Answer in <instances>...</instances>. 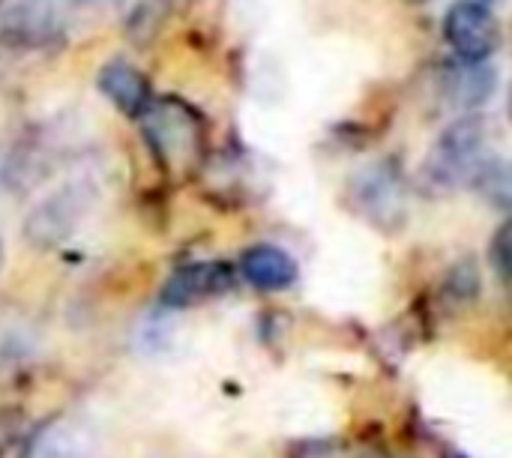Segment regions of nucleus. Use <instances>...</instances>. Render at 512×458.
Listing matches in <instances>:
<instances>
[{
    "label": "nucleus",
    "mask_w": 512,
    "mask_h": 458,
    "mask_svg": "<svg viewBox=\"0 0 512 458\" xmlns=\"http://www.w3.org/2000/svg\"><path fill=\"white\" fill-rule=\"evenodd\" d=\"M450 458H465V456H459V453H453V456H450Z\"/></svg>",
    "instance_id": "a211bd4d"
},
{
    "label": "nucleus",
    "mask_w": 512,
    "mask_h": 458,
    "mask_svg": "<svg viewBox=\"0 0 512 458\" xmlns=\"http://www.w3.org/2000/svg\"><path fill=\"white\" fill-rule=\"evenodd\" d=\"M27 458H99V438L81 420L60 417L36 432Z\"/></svg>",
    "instance_id": "9d476101"
},
{
    "label": "nucleus",
    "mask_w": 512,
    "mask_h": 458,
    "mask_svg": "<svg viewBox=\"0 0 512 458\" xmlns=\"http://www.w3.org/2000/svg\"><path fill=\"white\" fill-rule=\"evenodd\" d=\"M0 267H3V243H0Z\"/></svg>",
    "instance_id": "f3484780"
},
{
    "label": "nucleus",
    "mask_w": 512,
    "mask_h": 458,
    "mask_svg": "<svg viewBox=\"0 0 512 458\" xmlns=\"http://www.w3.org/2000/svg\"><path fill=\"white\" fill-rule=\"evenodd\" d=\"M96 87L123 117H141L147 105L156 99L150 78L126 57L105 60L96 72Z\"/></svg>",
    "instance_id": "6e6552de"
},
{
    "label": "nucleus",
    "mask_w": 512,
    "mask_h": 458,
    "mask_svg": "<svg viewBox=\"0 0 512 458\" xmlns=\"http://www.w3.org/2000/svg\"><path fill=\"white\" fill-rule=\"evenodd\" d=\"M348 207L363 216L369 225L393 234L405 225L408 216V183L396 156L375 159L363 165L345 189Z\"/></svg>",
    "instance_id": "7ed1b4c3"
},
{
    "label": "nucleus",
    "mask_w": 512,
    "mask_h": 458,
    "mask_svg": "<svg viewBox=\"0 0 512 458\" xmlns=\"http://www.w3.org/2000/svg\"><path fill=\"white\" fill-rule=\"evenodd\" d=\"M66 42V21L48 0H0V45L48 51Z\"/></svg>",
    "instance_id": "39448f33"
},
{
    "label": "nucleus",
    "mask_w": 512,
    "mask_h": 458,
    "mask_svg": "<svg viewBox=\"0 0 512 458\" xmlns=\"http://www.w3.org/2000/svg\"><path fill=\"white\" fill-rule=\"evenodd\" d=\"M447 294L456 300V303H468L471 297H477L480 291V270L474 261H459L450 273H447Z\"/></svg>",
    "instance_id": "4468645a"
},
{
    "label": "nucleus",
    "mask_w": 512,
    "mask_h": 458,
    "mask_svg": "<svg viewBox=\"0 0 512 458\" xmlns=\"http://www.w3.org/2000/svg\"><path fill=\"white\" fill-rule=\"evenodd\" d=\"M471 186L483 195L486 204L498 207V210H510V198H512V180H510V165L507 159L501 156H486L483 165L477 168Z\"/></svg>",
    "instance_id": "ddd939ff"
},
{
    "label": "nucleus",
    "mask_w": 512,
    "mask_h": 458,
    "mask_svg": "<svg viewBox=\"0 0 512 458\" xmlns=\"http://www.w3.org/2000/svg\"><path fill=\"white\" fill-rule=\"evenodd\" d=\"M231 282V270L219 261H201L186 264L162 288V306L168 309H189L195 303H204L216 294H222Z\"/></svg>",
    "instance_id": "1a4fd4ad"
},
{
    "label": "nucleus",
    "mask_w": 512,
    "mask_h": 458,
    "mask_svg": "<svg viewBox=\"0 0 512 458\" xmlns=\"http://www.w3.org/2000/svg\"><path fill=\"white\" fill-rule=\"evenodd\" d=\"M96 189L87 180H72L45 195L24 219V240L36 249H54L66 243L93 207Z\"/></svg>",
    "instance_id": "20e7f679"
},
{
    "label": "nucleus",
    "mask_w": 512,
    "mask_h": 458,
    "mask_svg": "<svg viewBox=\"0 0 512 458\" xmlns=\"http://www.w3.org/2000/svg\"><path fill=\"white\" fill-rule=\"evenodd\" d=\"M489 261H492V267H495L498 279L507 285V279H510V261H512L510 225H507V222L495 231V240H492V246H489Z\"/></svg>",
    "instance_id": "2eb2a0df"
},
{
    "label": "nucleus",
    "mask_w": 512,
    "mask_h": 458,
    "mask_svg": "<svg viewBox=\"0 0 512 458\" xmlns=\"http://www.w3.org/2000/svg\"><path fill=\"white\" fill-rule=\"evenodd\" d=\"M486 123L480 114H462L453 120L429 150L420 186L429 195H450L462 186H471L477 168L486 159Z\"/></svg>",
    "instance_id": "f03ea898"
},
{
    "label": "nucleus",
    "mask_w": 512,
    "mask_h": 458,
    "mask_svg": "<svg viewBox=\"0 0 512 458\" xmlns=\"http://www.w3.org/2000/svg\"><path fill=\"white\" fill-rule=\"evenodd\" d=\"M240 270H243V279L258 291H285L300 276L297 261L273 243L249 246L240 258Z\"/></svg>",
    "instance_id": "9b49d317"
},
{
    "label": "nucleus",
    "mask_w": 512,
    "mask_h": 458,
    "mask_svg": "<svg viewBox=\"0 0 512 458\" xmlns=\"http://www.w3.org/2000/svg\"><path fill=\"white\" fill-rule=\"evenodd\" d=\"M24 432V414L18 408H0V458L15 447V441Z\"/></svg>",
    "instance_id": "dca6fc26"
},
{
    "label": "nucleus",
    "mask_w": 512,
    "mask_h": 458,
    "mask_svg": "<svg viewBox=\"0 0 512 458\" xmlns=\"http://www.w3.org/2000/svg\"><path fill=\"white\" fill-rule=\"evenodd\" d=\"M144 141L156 162L171 174H186L201 162L204 123L201 114L177 96H159L138 117Z\"/></svg>",
    "instance_id": "f257e3e1"
},
{
    "label": "nucleus",
    "mask_w": 512,
    "mask_h": 458,
    "mask_svg": "<svg viewBox=\"0 0 512 458\" xmlns=\"http://www.w3.org/2000/svg\"><path fill=\"white\" fill-rule=\"evenodd\" d=\"M174 6H177V0H132L126 21H123L126 39L138 48L156 42L174 15Z\"/></svg>",
    "instance_id": "f8f14e48"
},
{
    "label": "nucleus",
    "mask_w": 512,
    "mask_h": 458,
    "mask_svg": "<svg viewBox=\"0 0 512 458\" xmlns=\"http://www.w3.org/2000/svg\"><path fill=\"white\" fill-rule=\"evenodd\" d=\"M81 3H96V0H81Z\"/></svg>",
    "instance_id": "6ab92c4d"
},
{
    "label": "nucleus",
    "mask_w": 512,
    "mask_h": 458,
    "mask_svg": "<svg viewBox=\"0 0 512 458\" xmlns=\"http://www.w3.org/2000/svg\"><path fill=\"white\" fill-rule=\"evenodd\" d=\"M444 39L456 60L489 63L504 42V30L486 0H459L444 15Z\"/></svg>",
    "instance_id": "423d86ee"
},
{
    "label": "nucleus",
    "mask_w": 512,
    "mask_h": 458,
    "mask_svg": "<svg viewBox=\"0 0 512 458\" xmlns=\"http://www.w3.org/2000/svg\"><path fill=\"white\" fill-rule=\"evenodd\" d=\"M498 90V69L489 63H471V60H447L441 66V93L444 99L462 111L477 114Z\"/></svg>",
    "instance_id": "0eeeda50"
}]
</instances>
